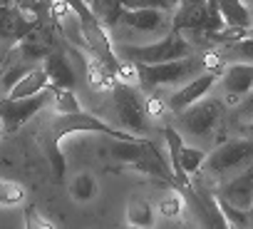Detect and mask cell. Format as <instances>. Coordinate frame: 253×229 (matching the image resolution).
Here are the masks:
<instances>
[{
	"instance_id": "cell-1",
	"label": "cell",
	"mask_w": 253,
	"mask_h": 229,
	"mask_svg": "<svg viewBox=\"0 0 253 229\" xmlns=\"http://www.w3.org/2000/svg\"><path fill=\"white\" fill-rule=\"evenodd\" d=\"M223 60L216 48L211 50H196L186 57L169 60V62H157V65H132L134 67V82L142 92L152 95H164L209 70H221Z\"/></svg>"
},
{
	"instance_id": "cell-2",
	"label": "cell",
	"mask_w": 253,
	"mask_h": 229,
	"mask_svg": "<svg viewBox=\"0 0 253 229\" xmlns=\"http://www.w3.org/2000/svg\"><path fill=\"white\" fill-rule=\"evenodd\" d=\"M169 125L191 145L201 150H211L216 142H221L228 130V105L223 97L213 90L199 102L189 105L181 112H174L169 117Z\"/></svg>"
},
{
	"instance_id": "cell-3",
	"label": "cell",
	"mask_w": 253,
	"mask_h": 229,
	"mask_svg": "<svg viewBox=\"0 0 253 229\" xmlns=\"http://www.w3.org/2000/svg\"><path fill=\"white\" fill-rule=\"evenodd\" d=\"M107 117L109 125L122 130V132H129L134 137H144L157 132L159 127L154 125V120L149 117V110H147V95L137 87V82L129 80H117L107 92Z\"/></svg>"
},
{
	"instance_id": "cell-4",
	"label": "cell",
	"mask_w": 253,
	"mask_h": 229,
	"mask_svg": "<svg viewBox=\"0 0 253 229\" xmlns=\"http://www.w3.org/2000/svg\"><path fill=\"white\" fill-rule=\"evenodd\" d=\"M174 30L171 13L152 8H122L117 20L107 28L112 48L119 45H147Z\"/></svg>"
},
{
	"instance_id": "cell-5",
	"label": "cell",
	"mask_w": 253,
	"mask_h": 229,
	"mask_svg": "<svg viewBox=\"0 0 253 229\" xmlns=\"http://www.w3.org/2000/svg\"><path fill=\"white\" fill-rule=\"evenodd\" d=\"M248 165H253V137L233 135V137H226V140L216 142L209 150L199 174L213 187L216 182L246 170Z\"/></svg>"
},
{
	"instance_id": "cell-6",
	"label": "cell",
	"mask_w": 253,
	"mask_h": 229,
	"mask_svg": "<svg viewBox=\"0 0 253 229\" xmlns=\"http://www.w3.org/2000/svg\"><path fill=\"white\" fill-rule=\"evenodd\" d=\"M199 48L186 38L184 30H171L164 38L147 43V45H119L114 48L117 57L129 62V65H157V62H169V60H179L186 57L191 53H196Z\"/></svg>"
},
{
	"instance_id": "cell-7",
	"label": "cell",
	"mask_w": 253,
	"mask_h": 229,
	"mask_svg": "<svg viewBox=\"0 0 253 229\" xmlns=\"http://www.w3.org/2000/svg\"><path fill=\"white\" fill-rule=\"evenodd\" d=\"M50 105V85L30 97H3L0 100V122L5 135H15L28 122H33L38 114Z\"/></svg>"
},
{
	"instance_id": "cell-8",
	"label": "cell",
	"mask_w": 253,
	"mask_h": 229,
	"mask_svg": "<svg viewBox=\"0 0 253 229\" xmlns=\"http://www.w3.org/2000/svg\"><path fill=\"white\" fill-rule=\"evenodd\" d=\"M228 107L243 100L253 90V65L251 62H223L213 87Z\"/></svg>"
},
{
	"instance_id": "cell-9",
	"label": "cell",
	"mask_w": 253,
	"mask_h": 229,
	"mask_svg": "<svg viewBox=\"0 0 253 229\" xmlns=\"http://www.w3.org/2000/svg\"><path fill=\"white\" fill-rule=\"evenodd\" d=\"M216 80H218V70H209V72H204V75H199V77H194V80H189V82H184V85L169 90V92H164L162 100H164V105H167V110H169V117H171L174 112H181V110H186L189 105L199 102V100L206 97L209 92H213ZM154 95H157V92H154Z\"/></svg>"
},
{
	"instance_id": "cell-10",
	"label": "cell",
	"mask_w": 253,
	"mask_h": 229,
	"mask_svg": "<svg viewBox=\"0 0 253 229\" xmlns=\"http://www.w3.org/2000/svg\"><path fill=\"white\" fill-rule=\"evenodd\" d=\"M213 192H216L218 199L228 202L231 207H238V209L248 212V207L253 202V165H248L246 170L216 182Z\"/></svg>"
},
{
	"instance_id": "cell-11",
	"label": "cell",
	"mask_w": 253,
	"mask_h": 229,
	"mask_svg": "<svg viewBox=\"0 0 253 229\" xmlns=\"http://www.w3.org/2000/svg\"><path fill=\"white\" fill-rule=\"evenodd\" d=\"M42 67H45V72H47V77H50V85L70 87V90L77 87V72H75L72 62L67 60V55L60 50V45L52 48V50L45 55Z\"/></svg>"
},
{
	"instance_id": "cell-12",
	"label": "cell",
	"mask_w": 253,
	"mask_h": 229,
	"mask_svg": "<svg viewBox=\"0 0 253 229\" xmlns=\"http://www.w3.org/2000/svg\"><path fill=\"white\" fill-rule=\"evenodd\" d=\"M216 8H218V15L223 20V28L241 30V33L251 30L253 10L243 3V0H216Z\"/></svg>"
},
{
	"instance_id": "cell-13",
	"label": "cell",
	"mask_w": 253,
	"mask_h": 229,
	"mask_svg": "<svg viewBox=\"0 0 253 229\" xmlns=\"http://www.w3.org/2000/svg\"><path fill=\"white\" fill-rule=\"evenodd\" d=\"M67 194L75 204H89L99 194V179L89 170H77L67 179Z\"/></svg>"
},
{
	"instance_id": "cell-14",
	"label": "cell",
	"mask_w": 253,
	"mask_h": 229,
	"mask_svg": "<svg viewBox=\"0 0 253 229\" xmlns=\"http://www.w3.org/2000/svg\"><path fill=\"white\" fill-rule=\"evenodd\" d=\"M47 85H50V77H47L45 67L42 65H35V67H30L28 72H23L15 80V85L10 87L8 97H30V95L42 92Z\"/></svg>"
},
{
	"instance_id": "cell-15",
	"label": "cell",
	"mask_w": 253,
	"mask_h": 229,
	"mask_svg": "<svg viewBox=\"0 0 253 229\" xmlns=\"http://www.w3.org/2000/svg\"><path fill=\"white\" fill-rule=\"evenodd\" d=\"M126 224L132 227H157V207L144 199V197H129V202H126Z\"/></svg>"
},
{
	"instance_id": "cell-16",
	"label": "cell",
	"mask_w": 253,
	"mask_h": 229,
	"mask_svg": "<svg viewBox=\"0 0 253 229\" xmlns=\"http://www.w3.org/2000/svg\"><path fill=\"white\" fill-rule=\"evenodd\" d=\"M223 62H251L253 65V33L228 40L226 45L216 48Z\"/></svg>"
},
{
	"instance_id": "cell-17",
	"label": "cell",
	"mask_w": 253,
	"mask_h": 229,
	"mask_svg": "<svg viewBox=\"0 0 253 229\" xmlns=\"http://www.w3.org/2000/svg\"><path fill=\"white\" fill-rule=\"evenodd\" d=\"M47 107L55 112H62V114H72V112L82 110L77 92L70 87H57V85H50V105Z\"/></svg>"
},
{
	"instance_id": "cell-18",
	"label": "cell",
	"mask_w": 253,
	"mask_h": 229,
	"mask_svg": "<svg viewBox=\"0 0 253 229\" xmlns=\"http://www.w3.org/2000/svg\"><path fill=\"white\" fill-rule=\"evenodd\" d=\"M25 197H28L25 184H20L15 179H8V177H0V204H3V207L23 204Z\"/></svg>"
},
{
	"instance_id": "cell-19",
	"label": "cell",
	"mask_w": 253,
	"mask_h": 229,
	"mask_svg": "<svg viewBox=\"0 0 253 229\" xmlns=\"http://www.w3.org/2000/svg\"><path fill=\"white\" fill-rule=\"evenodd\" d=\"M181 0H122V8H152V10H164L174 13Z\"/></svg>"
},
{
	"instance_id": "cell-20",
	"label": "cell",
	"mask_w": 253,
	"mask_h": 229,
	"mask_svg": "<svg viewBox=\"0 0 253 229\" xmlns=\"http://www.w3.org/2000/svg\"><path fill=\"white\" fill-rule=\"evenodd\" d=\"M218 199V197H216ZM218 207H221V212H223V219H226V227H248V214L243 212V209H238V207H231L228 202H223V199H218Z\"/></svg>"
},
{
	"instance_id": "cell-21",
	"label": "cell",
	"mask_w": 253,
	"mask_h": 229,
	"mask_svg": "<svg viewBox=\"0 0 253 229\" xmlns=\"http://www.w3.org/2000/svg\"><path fill=\"white\" fill-rule=\"evenodd\" d=\"M23 224H25V227H52V222H47V219L38 212V207H33V204H28V207H25Z\"/></svg>"
},
{
	"instance_id": "cell-22",
	"label": "cell",
	"mask_w": 253,
	"mask_h": 229,
	"mask_svg": "<svg viewBox=\"0 0 253 229\" xmlns=\"http://www.w3.org/2000/svg\"><path fill=\"white\" fill-rule=\"evenodd\" d=\"M238 135H248V137H253V120H248L246 125H241V127H238Z\"/></svg>"
},
{
	"instance_id": "cell-23",
	"label": "cell",
	"mask_w": 253,
	"mask_h": 229,
	"mask_svg": "<svg viewBox=\"0 0 253 229\" xmlns=\"http://www.w3.org/2000/svg\"><path fill=\"white\" fill-rule=\"evenodd\" d=\"M0 5H28V0H0Z\"/></svg>"
},
{
	"instance_id": "cell-24",
	"label": "cell",
	"mask_w": 253,
	"mask_h": 229,
	"mask_svg": "<svg viewBox=\"0 0 253 229\" xmlns=\"http://www.w3.org/2000/svg\"><path fill=\"white\" fill-rule=\"evenodd\" d=\"M246 214H248V227H253V202H251V207H248Z\"/></svg>"
},
{
	"instance_id": "cell-25",
	"label": "cell",
	"mask_w": 253,
	"mask_h": 229,
	"mask_svg": "<svg viewBox=\"0 0 253 229\" xmlns=\"http://www.w3.org/2000/svg\"><path fill=\"white\" fill-rule=\"evenodd\" d=\"M243 3H246V5H248V8L253 10V0H243Z\"/></svg>"
},
{
	"instance_id": "cell-26",
	"label": "cell",
	"mask_w": 253,
	"mask_h": 229,
	"mask_svg": "<svg viewBox=\"0 0 253 229\" xmlns=\"http://www.w3.org/2000/svg\"><path fill=\"white\" fill-rule=\"evenodd\" d=\"M3 135H5V132H3V122H0V137H3Z\"/></svg>"
},
{
	"instance_id": "cell-27",
	"label": "cell",
	"mask_w": 253,
	"mask_h": 229,
	"mask_svg": "<svg viewBox=\"0 0 253 229\" xmlns=\"http://www.w3.org/2000/svg\"><path fill=\"white\" fill-rule=\"evenodd\" d=\"M248 33H253V25H251V30H248Z\"/></svg>"
}]
</instances>
